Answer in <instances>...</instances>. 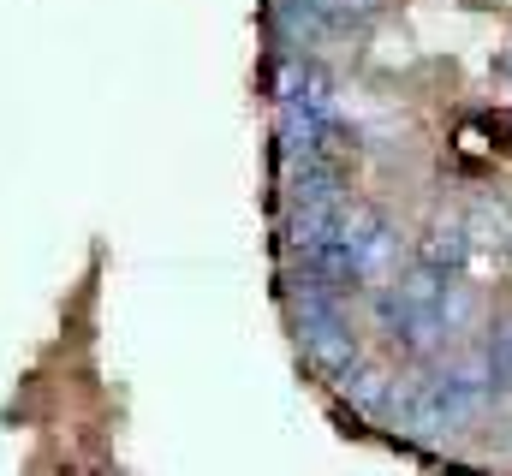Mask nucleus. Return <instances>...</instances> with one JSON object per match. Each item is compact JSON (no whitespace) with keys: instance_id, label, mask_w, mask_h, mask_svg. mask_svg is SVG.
Here are the masks:
<instances>
[{"instance_id":"1","label":"nucleus","mask_w":512,"mask_h":476,"mask_svg":"<svg viewBox=\"0 0 512 476\" xmlns=\"http://www.w3.org/2000/svg\"><path fill=\"white\" fill-rule=\"evenodd\" d=\"M465 256H471V233L459 227V221H447V227H435L429 244H423V274H459L465 268Z\"/></svg>"},{"instance_id":"2","label":"nucleus","mask_w":512,"mask_h":476,"mask_svg":"<svg viewBox=\"0 0 512 476\" xmlns=\"http://www.w3.org/2000/svg\"><path fill=\"white\" fill-rule=\"evenodd\" d=\"M495 375H501V381L512 387V328L501 334V340H495Z\"/></svg>"},{"instance_id":"3","label":"nucleus","mask_w":512,"mask_h":476,"mask_svg":"<svg viewBox=\"0 0 512 476\" xmlns=\"http://www.w3.org/2000/svg\"><path fill=\"white\" fill-rule=\"evenodd\" d=\"M507 84H512V60H507Z\"/></svg>"}]
</instances>
